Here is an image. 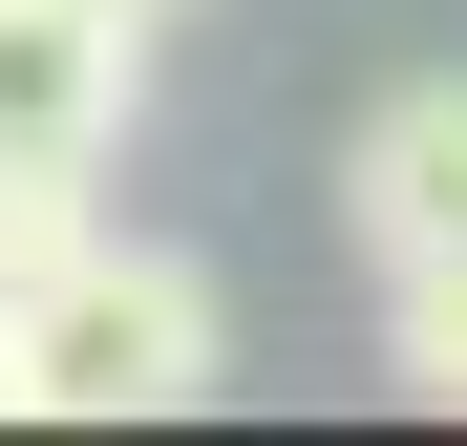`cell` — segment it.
Instances as JSON below:
<instances>
[{"mask_svg": "<svg viewBox=\"0 0 467 446\" xmlns=\"http://www.w3.org/2000/svg\"><path fill=\"white\" fill-rule=\"evenodd\" d=\"M0 361H22V425H171L213 404V276L149 255V234H64L22 297H0Z\"/></svg>", "mask_w": 467, "mask_h": 446, "instance_id": "cell-1", "label": "cell"}, {"mask_svg": "<svg viewBox=\"0 0 467 446\" xmlns=\"http://www.w3.org/2000/svg\"><path fill=\"white\" fill-rule=\"evenodd\" d=\"M86 22H128V43H149V22H192V0H86Z\"/></svg>", "mask_w": 467, "mask_h": 446, "instance_id": "cell-5", "label": "cell"}, {"mask_svg": "<svg viewBox=\"0 0 467 446\" xmlns=\"http://www.w3.org/2000/svg\"><path fill=\"white\" fill-rule=\"evenodd\" d=\"M382 361H404V404H467V255L382 276Z\"/></svg>", "mask_w": 467, "mask_h": 446, "instance_id": "cell-4", "label": "cell"}, {"mask_svg": "<svg viewBox=\"0 0 467 446\" xmlns=\"http://www.w3.org/2000/svg\"><path fill=\"white\" fill-rule=\"evenodd\" d=\"M0 425H22V361H0Z\"/></svg>", "mask_w": 467, "mask_h": 446, "instance_id": "cell-6", "label": "cell"}, {"mask_svg": "<svg viewBox=\"0 0 467 446\" xmlns=\"http://www.w3.org/2000/svg\"><path fill=\"white\" fill-rule=\"evenodd\" d=\"M128 86H149L128 22H86V0H0V171H107V149H128Z\"/></svg>", "mask_w": 467, "mask_h": 446, "instance_id": "cell-2", "label": "cell"}, {"mask_svg": "<svg viewBox=\"0 0 467 446\" xmlns=\"http://www.w3.org/2000/svg\"><path fill=\"white\" fill-rule=\"evenodd\" d=\"M340 213H361L382 276H404V255H467V86H382L361 149H340Z\"/></svg>", "mask_w": 467, "mask_h": 446, "instance_id": "cell-3", "label": "cell"}]
</instances>
